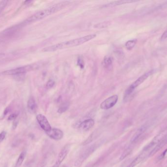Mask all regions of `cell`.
<instances>
[{
    "label": "cell",
    "instance_id": "1",
    "mask_svg": "<svg viewBox=\"0 0 167 167\" xmlns=\"http://www.w3.org/2000/svg\"><path fill=\"white\" fill-rule=\"evenodd\" d=\"M69 3L70 2L69 1L62 2L53 5L46 9L38 11L32 16H31L28 19L24 20L22 23L20 24V25L22 27L23 25H26L30 24L42 20L46 17L55 14L56 12H58L60 10L63 9L67 5H69Z\"/></svg>",
    "mask_w": 167,
    "mask_h": 167
},
{
    "label": "cell",
    "instance_id": "2",
    "mask_svg": "<svg viewBox=\"0 0 167 167\" xmlns=\"http://www.w3.org/2000/svg\"><path fill=\"white\" fill-rule=\"evenodd\" d=\"M96 37V35L95 34L88 35L82 37L78 38L76 39L69 41H65L44 48L43 50L44 52H53L58 50H63V49H68L74 47L78 46L81 45L86 42H89L90 40L94 39Z\"/></svg>",
    "mask_w": 167,
    "mask_h": 167
},
{
    "label": "cell",
    "instance_id": "3",
    "mask_svg": "<svg viewBox=\"0 0 167 167\" xmlns=\"http://www.w3.org/2000/svg\"><path fill=\"white\" fill-rule=\"evenodd\" d=\"M103 143V140H100V141H98L94 144L84 149L81 153L79 157L77 158V160L75 161V166L77 167H80L83 164V163L85 161L91 154L93 153L99 147L101 146V145Z\"/></svg>",
    "mask_w": 167,
    "mask_h": 167
},
{
    "label": "cell",
    "instance_id": "4",
    "mask_svg": "<svg viewBox=\"0 0 167 167\" xmlns=\"http://www.w3.org/2000/svg\"><path fill=\"white\" fill-rule=\"evenodd\" d=\"M152 73H153V71H152L146 73L143 75H141L137 80L135 81L132 85H130L129 87L127 88L124 93V101L125 102L128 101L129 97L131 96L132 93H133L135 89L139 85L142 84L145 80H146L147 78L152 75Z\"/></svg>",
    "mask_w": 167,
    "mask_h": 167
},
{
    "label": "cell",
    "instance_id": "5",
    "mask_svg": "<svg viewBox=\"0 0 167 167\" xmlns=\"http://www.w3.org/2000/svg\"><path fill=\"white\" fill-rule=\"evenodd\" d=\"M37 67H38L37 64H31V65H29L16 68L15 69L7 70V71L2 72V74L3 75H24L27 72L32 71L34 69H36Z\"/></svg>",
    "mask_w": 167,
    "mask_h": 167
},
{
    "label": "cell",
    "instance_id": "6",
    "mask_svg": "<svg viewBox=\"0 0 167 167\" xmlns=\"http://www.w3.org/2000/svg\"><path fill=\"white\" fill-rule=\"evenodd\" d=\"M118 100V96L114 95L105 99L100 104V108L104 110H108L111 109L116 104Z\"/></svg>",
    "mask_w": 167,
    "mask_h": 167
},
{
    "label": "cell",
    "instance_id": "7",
    "mask_svg": "<svg viewBox=\"0 0 167 167\" xmlns=\"http://www.w3.org/2000/svg\"><path fill=\"white\" fill-rule=\"evenodd\" d=\"M70 149V144H67L62 148L61 151L59 153L58 156L57 157V161L55 164L52 167H59L65 159V158L67 156L69 153Z\"/></svg>",
    "mask_w": 167,
    "mask_h": 167
},
{
    "label": "cell",
    "instance_id": "8",
    "mask_svg": "<svg viewBox=\"0 0 167 167\" xmlns=\"http://www.w3.org/2000/svg\"><path fill=\"white\" fill-rule=\"evenodd\" d=\"M36 119L40 126L45 132L50 131L51 130V126L45 116L43 114H38L37 115Z\"/></svg>",
    "mask_w": 167,
    "mask_h": 167
},
{
    "label": "cell",
    "instance_id": "9",
    "mask_svg": "<svg viewBox=\"0 0 167 167\" xmlns=\"http://www.w3.org/2000/svg\"><path fill=\"white\" fill-rule=\"evenodd\" d=\"M166 135V131H163L159 133V134H157L153 138L152 141L147 146L144 147V149H143V152H146L155 145H157Z\"/></svg>",
    "mask_w": 167,
    "mask_h": 167
},
{
    "label": "cell",
    "instance_id": "10",
    "mask_svg": "<svg viewBox=\"0 0 167 167\" xmlns=\"http://www.w3.org/2000/svg\"><path fill=\"white\" fill-rule=\"evenodd\" d=\"M47 136L54 140H60L63 138L64 133L63 131L58 128H52L50 131L46 132Z\"/></svg>",
    "mask_w": 167,
    "mask_h": 167
},
{
    "label": "cell",
    "instance_id": "11",
    "mask_svg": "<svg viewBox=\"0 0 167 167\" xmlns=\"http://www.w3.org/2000/svg\"><path fill=\"white\" fill-rule=\"evenodd\" d=\"M95 125V121L92 119H88L85 120L80 124L79 127L83 131H88L94 127Z\"/></svg>",
    "mask_w": 167,
    "mask_h": 167
},
{
    "label": "cell",
    "instance_id": "12",
    "mask_svg": "<svg viewBox=\"0 0 167 167\" xmlns=\"http://www.w3.org/2000/svg\"><path fill=\"white\" fill-rule=\"evenodd\" d=\"M166 144H167V134H166V136L162 139L160 142L158 143L156 145V147L151 151V153H149L148 156L151 157V156H154L155 153L159 151L160 149H161L163 147H164Z\"/></svg>",
    "mask_w": 167,
    "mask_h": 167
},
{
    "label": "cell",
    "instance_id": "13",
    "mask_svg": "<svg viewBox=\"0 0 167 167\" xmlns=\"http://www.w3.org/2000/svg\"><path fill=\"white\" fill-rule=\"evenodd\" d=\"M147 128V126L146 125H143L142 126H141L134 134L133 137H132L131 140V143H134L136 142L139 139L141 136L144 134V132L146 131Z\"/></svg>",
    "mask_w": 167,
    "mask_h": 167
},
{
    "label": "cell",
    "instance_id": "14",
    "mask_svg": "<svg viewBox=\"0 0 167 167\" xmlns=\"http://www.w3.org/2000/svg\"><path fill=\"white\" fill-rule=\"evenodd\" d=\"M135 1H130V0H122V1H117L112 2L110 3L104 5L103 8H112L116 6H120L126 3H131L135 2Z\"/></svg>",
    "mask_w": 167,
    "mask_h": 167
},
{
    "label": "cell",
    "instance_id": "15",
    "mask_svg": "<svg viewBox=\"0 0 167 167\" xmlns=\"http://www.w3.org/2000/svg\"><path fill=\"white\" fill-rule=\"evenodd\" d=\"M28 109L29 112L34 114L36 111L37 104L34 97H31L28 102Z\"/></svg>",
    "mask_w": 167,
    "mask_h": 167
},
{
    "label": "cell",
    "instance_id": "16",
    "mask_svg": "<svg viewBox=\"0 0 167 167\" xmlns=\"http://www.w3.org/2000/svg\"><path fill=\"white\" fill-rule=\"evenodd\" d=\"M100 131L99 130H96L94 132L92 133V134L89 136V137L88 138L86 141H85L84 143H83V145H86L87 144H89L90 142H92L95 139L98 137L100 133Z\"/></svg>",
    "mask_w": 167,
    "mask_h": 167
},
{
    "label": "cell",
    "instance_id": "17",
    "mask_svg": "<svg viewBox=\"0 0 167 167\" xmlns=\"http://www.w3.org/2000/svg\"><path fill=\"white\" fill-rule=\"evenodd\" d=\"M145 153H142L140 154L139 156L135 158L131 162L130 165H128L127 167H134L137 165L138 164H139L144 159V157H145Z\"/></svg>",
    "mask_w": 167,
    "mask_h": 167
},
{
    "label": "cell",
    "instance_id": "18",
    "mask_svg": "<svg viewBox=\"0 0 167 167\" xmlns=\"http://www.w3.org/2000/svg\"><path fill=\"white\" fill-rule=\"evenodd\" d=\"M26 154V152L25 151H23V152H22L19 155V157L18 158L15 167H21V165H22L24 161V159H25Z\"/></svg>",
    "mask_w": 167,
    "mask_h": 167
},
{
    "label": "cell",
    "instance_id": "19",
    "mask_svg": "<svg viewBox=\"0 0 167 167\" xmlns=\"http://www.w3.org/2000/svg\"><path fill=\"white\" fill-rule=\"evenodd\" d=\"M112 61H113V59L110 56H106L105 57L103 61V65L104 67H109L112 64Z\"/></svg>",
    "mask_w": 167,
    "mask_h": 167
},
{
    "label": "cell",
    "instance_id": "20",
    "mask_svg": "<svg viewBox=\"0 0 167 167\" xmlns=\"http://www.w3.org/2000/svg\"><path fill=\"white\" fill-rule=\"evenodd\" d=\"M110 24L111 23L110 21H105V22L95 25H94V28H96V29H105V28H108L109 26H110Z\"/></svg>",
    "mask_w": 167,
    "mask_h": 167
},
{
    "label": "cell",
    "instance_id": "21",
    "mask_svg": "<svg viewBox=\"0 0 167 167\" xmlns=\"http://www.w3.org/2000/svg\"><path fill=\"white\" fill-rule=\"evenodd\" d=\"M69 106V103L68 102H66L65 103L62 104L58 110V113L62 114L66 112V111L68 109Z\"/></svg>",
    "mask_w": 167,
    "mask_h": 167
},
{
    "label": "cell",
    "instance_id": "22",
    "mask_svg": "<svg viewBox=\"0 0 167 167\" xmlns=\"http://www.w3.org/2000/svg\"><path fill=\"white\" fill-rule=\"evenodd\" d=\"M137 43L136 39L129 40L126 43L125 47L126 49L128 50H131L134 48Z\"/></svg>",
    "mask_w": 167,
    "mask_h": 167
},
{
    "label": "cell",
    "instance_id": "23",
    "mask_svg": "<svg viewBox=\"0 0 167 167\" xmlns=\"http://www.w3.org/2000/svg\"><path fill=\"white\" fill-rule=\"evenodd\" d=\"M132 149L131 147L127 148H126L121 154L120 157V161L123 160L125 159L127 156H129L131 153H132Z\"/></svg>",
    "mask_w": 167,
    "mask_h": 167
},
{
    "label": "cell",
    "instance_id": "24",
    "mask_svg": "<svg viewBox=\"0 0 167 167\" xmlns=\"http://www.w3.org/2000/svg\"><path fill=\"white\" fill-rule=\"evenodd\" d=\"M54 85H55V82L54 81L52 80H50L46 83V87L47 89H51L54 86Z\"/></svg>",
    "mask_w": 167,
    "mask_h": 167
},
{
    "label": "cell",
    "instance_id": "25",
    "mask_svg": "<svg viewBox=\"0 0 167 167\" xmlns=\"http://www.w3.org/2000/svg\"><path fill=\"white\" fill-rule=\"evenodd\" d=\"M7 3H8V1H2L0 3V13L4 9V8L6 7Z\"/></svg>",
    "mask_w": 167,
    "mask_h": 167
},
{
    "label": "cell",
    "instance_id": "26",
    "mask_svg": "<svg viewBox=\"0 0 167 167\" xmlns=\"http://www.w3.org/2000/svg\"><path fill=\"white\" fill-rule=\"evenodd\" d=\"M18 117V114L16 113H13L8 117V121H12V120H15Z\"/></svg>",
    "mask_w": 167,
    "mask_h": 167
},
{
    "label": "cell",
    "instance_id": "27",
    "mask_svg": "<svg viewBox=\"0 0 167 167\" xmlns=\"http://www.w3.org/2000/svg\"><path fill=\"white\" fill-rule=\"evenodd\" d=\"M6 135H7V132L4 131H3L1 133H0V143L2 142L3 141L4 139L6 137Z\"/></svg>",
    "mask_w": 167,
    "mask_h": 167
},
{
    "label": "cell",
    "instance_id": "28",
    "mask_svg": "<svg viewBox=\"0 0 167 167\" xmlns=\"http://www.w3.org/2000/svg\"><path fill=\"white\" fill-rule=\"evenodd\" d=\"M18 123H19V121H18V120L17 119H16L14 120V121H13V124H12V130H15L17 126L18 125Z\"/></svg>",
    "mask_w": 167,
    "mask_h": 167
},
{
    "label": "cell",
    "instance_id": "29",
    "mask_svg": "<svg viewBox=\"0 0 167 167\" xmlns=\"http://www.w3.org/2000/svg\"><path fill=\"white\" fill-rule=\"evenodd\" d=\"M167 153V148H166V149H165V151H164V152H163L161 154L160 156H159V158H158L159 160H161L162 159H163V158H164V157H165V155H166Z\"/></svg>",
    "mask_w": 167,
    "mask_h": 167
},
{
    "label": "cell",
    "instance_id": "30",
    "mask_svg": "<svg viewBox=\"0 0 167 167\" xmlns=\"http://www.w3.org/2000/svg\"><path fill=\"white\" fill-rule=\"evenodd\" d=\"M167 38V30L165 31V32L163 33L161 37V40H165V39Z\"/></svg>",
    "mask_w": 167,
    "mask_h": 167
},
{
    "label": "cell",
    "instance_id": "31",
    "mask_svg": "<svg viewBox=\"0 0 167 167\" xmlns=\"http://www.w3.org/2000/svg\"><path fill=\"white\" fill-rule=\"evenodd\" d=\"M8 109H6V110H5V111H4V116H6V115H7V114H8Z\"/></svg>",
    "mask_w": 167,
    "mask_h": 167
},
{
    "label": "cell",
    "instance_id": "32",
    "mask_svg": "<svg viewBox=\"0 0 167 167\" xmlns=\"http://www.w3.org/2000/svg\"><path fill=\"white\" fill-rule=\"evenodd\" d=\"M4 53H0V58H3V57H4Z\"/></svg>",
    "mask_w": 167,
    "mask_h": 167
},
{
    "label": "cell",
    "instance_id": "33",
    "mask_svg": "<svg viewBox=\"0 0 167 167\" xmlns=\"http://www.w3.org/2000/svg\"><path fill=\"white\" fill-rule=\"evenodd\" d=\"M29 167V166H25V167Z\"/></svg>",
    "mask_w": 167,
    "mask_h": 167
},
{
    "label": "cell",
    "instance_id": "34",
    "mask_svg": "<svg viewBox=\"0 0 167 167\" xmlns=\"http://www.w3.org/2000/svg\"></svg>",
    "mask_w": 167,
    "mask_h": 167
}]
</instances>
